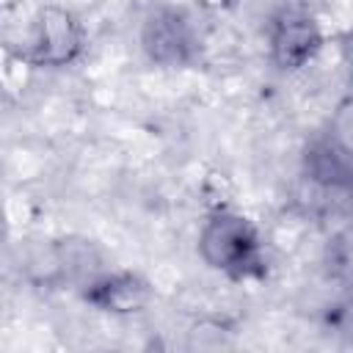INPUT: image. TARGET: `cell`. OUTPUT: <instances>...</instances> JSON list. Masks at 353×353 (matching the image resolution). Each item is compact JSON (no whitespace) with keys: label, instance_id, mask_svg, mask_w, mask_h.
Returning <instances> with one entry per match:
<instances>
[{"label":"cell","instance_id":"1","mask_svg":"<svg viewBox=\"0 0 353 353\" xmlns=\"http://www.w3.org/2000/svg\"><path fill=\"white\" fill-rule=\"evenodd\" d=\"M199 254L201 259L234 279V281H248V279H262L265 276V245L256 232V226L232 210H218L207 215L199 232Z\"/></svg>","mask_w":353,"mask_h":353},{"label":"cell","instance_id":"2","mask_svg":"<svg viewBox=\"0 0 353 353\" xmlns=\"http://www.w3.org/2000/svg\"><path fill=\"white\" fill-rule=\"evenodd\" d=\"M83 25L72 11L44 6L30 22L22 58L36 66H66L83 52Z\"/></svg>","mask_w":353,"mask_h":353},{"label":"cell","instance_id":"3","mask_svg":"<svg viewBox=\"0 0 353 353\" xmlns=\"http://www.w3.org/2000/svg\"><path fill=\"white\" fill-rule=\"evenodd\" d=\"M141 47L160 66H188L199 52V36L182 8L157 6L141 25Z\"/></svg>","mask_w":353,"mask_h":353},{"label":"cell","instance_id":"4","mask_svg":"<svg viewBox=\"0 0 353 353\" xmlns=\"http://www.w3.org/2000/svg\"><path fill=\"white\" fill-rule=\"evenodd\" d=\"M268 41H270V61L281 72H298L320 52L323 30L312 14L290 8L273 19Z\"/></svg>","mask_w":353,"mask_h":353},{"label":"cell","instance_id":"5","mask_svg":"<svg viewBox=\"0 0 353 353\" xmlns=\"http://www.w3.org/2000/svg\"><path fill=\"white\" fill-rule=\"evenodd\" d=\"M152 298H154L152 284L132 270H116V273L99 276L85 290V301L99 312H110V314L141 312L143 306H149Z\"/></svg>","mask_w":353,"mask_h":353}]
</instances>
